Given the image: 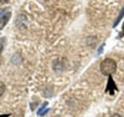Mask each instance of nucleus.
Segmentation results:
<instances>
[{
	"mask_svg": "<svg viewBox=\"0 0 124 117\" xmlns=\"http://www.w3.org/2000/svg\"><path fill=\"white\" fill-rule=\"evenodd\" d=\"M0 117H10L9 115H6V116H0Z\"/></svg>",
	"mask_w": 124,
	"mask_h": 117,
	"instance_id": "9d476101",
	"label": "nucleus"
},
{
	"mask_svg": "<svg viewBox=\"0 0 124 117\" xmlns=\"http://www.w3.org/2000/svg\"><path fill=\"white\" fill-rule=\"evenodd\" d=\"M5 44H6L5 37H0V54L3 52V50H4V47H5Z\"/></svg>",
	"mask_w": 124,
	"mask_h": 117,
	"instance_id": "39448f33",
	"label": "nucleus"
},
{
	"mask_svg": "<svg viewBox=\"0 0 124 117\" xmlns=\"http://www.w3.org/2000/svg\"><path fill=\"white\" fill-rule=\"evenodd\" d=\"M101 72L106 76H110L112 73H114L117 70V62L113 59H106L101 62Z\"/></svg>",
	"mask_w": 124,
	"mask_h": 117,
	"instance_id": "f257e3e1",
	"label": "nucleus"
},
{
	"mask_svg": "<svg viewBox=\"0 0 124 117\" xmlns=\"http://www.w3.org/2000/svg\"><path fill=\"white\" fill-rule=\"evenodd\" d=\"M112 117H123V116H120V115H118V113H116V115H113Z\"/></svg>",
	"mask_w": 124,
	"mask_h": 117,
	"instance_id": "6e6552de",
	"label": "nucleus"
},
{
	"mask_svg": "<svg viewBox=\"0 0 124 117\" xmlns=\"http://www.w3.org/2000/svg\"><path fill=\"white\" fill-rule=\"evenodd\" d=\"M9 1H10V0H0V4H6Z\"/></svg>",
	"mask_w": 124,
	"mask_h": 117,
	"instance_id": "0eeeda50",
	"label": "nucleus"
},
{
	"mask_svg": "<svg viewBox=\"0 0 124 117\" xmlns=\"http://www.w3.org/2000/svg\"><path fill=\"white\" fill-rule=\"evenodd\" d=\"M4 92H5V85L0 81V96H3Z\"/></svg>",
	"mask_w": 124,
	"mask_h": 117,
	"instance_id": "423d86ee",
	"label": "nucleus"
},
{
	"mask_svg": "<svg viewBox=\"0 0 124 117\" xmlns=\"http://www.w3.org/2000/svg\"><path fill=\"white\" fill-rule=\"evenodd\" d=\"M123 15H124V9H122L120 10V13H119V15H118V18H117V20L114 21V24H113V26H117L118 25V23L122 20V18H123Z\"/></svg>",
	"mask_w": 124,
	"mask_h": 117,
	"instance_id": "20e7f679",
	"label": "nucleus"
},
{
	"mask_svg": "<svg viewBox=\"0 0 124 117\" xmlns=\"http://www.w3.org/2000/svg\"><path fill=\"white\" fill-rule=\"evenodd\" d=\"M123 34H124V24H123V30H122V33H120V36H122Z\"/></svg>",
	"mask_w": 124,
	"mask_h": 117,
	"instance_id": "1a4fd4ad",
	"label": "nucleus"
},
{
	"mask_svg": "<svg viewBox=\"0 0 124 117\" xmlns=\"http://www.w3.org/2000/svg\"><path fill=\"white\" fill-rule=\"evenodd\" d=\"M10 16H11V14H10V13H6V14H4L3 16H0V30H1V29L8 24Z\"/></svg>",
	"mask_w": 124,
	"mask_h": 117,
	"instance_id": "7ed1b4c3",
	"label": "nucleus"
},
{
	"mask_svg": "<svg viewBox=\"0 0 124 117\" xmlns=\"http://www.w3.org/2000/svg\"><path fill=\"white\" fill-rule=\"evenodd\" d=\"M106 92L110 93V95H114V92H117V86H116V83L112 77H109V80H108V86H107Z\"/></svg>",
	"mask_w": 124,
	"mask_h": 117,
	"instance_id": "f03ea898",
	"label": "nucleus"
}]
</instances>
